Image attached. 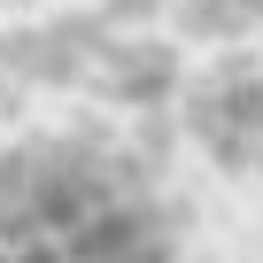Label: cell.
<instances>
[{
  "label": "cell",
  "instance_id": "cell-1",
  "mask_svg": "<svg viewBox=\"0 0 263 263\" xmlns=\"http://www.w3.org/2000/svg\"><path fill=\"white\" fill-rule=\"evenodd\" d=\"M155 163L101 124H47L0 147V263H186Z\"/></svg>",
  "mask_w": 263,
  "mask_h": 263
},
{
  "label": "cell",
  "instance_id": "cell-2",
  "mask_svg": "<svg viewBox=\"0 0 263 263\" xmlns=\"http://www.w3.org/2000/svg\"><path fill=\"white\" fill-rule=\"evenodd\" d=\"M186 132L194 147L232 171V178H263V62H224L194 85L186 101Z\"/></svg>",
  "mask_w": 263,
  "mask_h": 263
}]
</instances>
